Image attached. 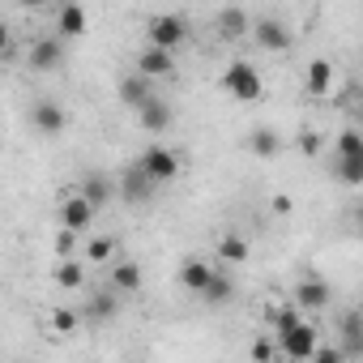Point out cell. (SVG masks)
<instances>
[{
  "mask_svg": "<svg viewBox=\"0 0 363 363\" xmlns=\"http://www.w3.org/2000/svg\"><path fill=\"white\" fill-rule=\"evenodd\" d=\"M145 48H158V52H175L179 43L189 39V22L179 18V13H154L145 22Z\"/></svg>",
  "mask_w": 363,
  "mask_h": 363,
  "instance_id": "6da1fadb",
  "label": "cell"
},
{
  "mask_svg": "<svg viewBox=\"0 0 363 363\" xmlns=\"http://www.w3.org/2000/svg\"><path fill=\"white\" fill-rule=\"evenodd\" d=\"M223 90H227L235 103H257V99L265 94V82H261V73H257L248 60H235V65L223 73Z\"/></svg>",
  "mask_w": 363,
  "mask_h": 363,
  "instance_id": "7a4b0ae2",
  "label": "cell"
},
{
  "mask_svg": "<svg viewBox=\"0 0 363 363\" xmlns=\"http://www.w3.org/2000/svg\"><path fill=\"white\" fill-rule=\"evenodd\" d=\"M274 346H278V354H282V359H291V363H308V359H312V350L320 346V333H316V325H312V320H299L295 329H286L282 337H274Z\"/></svg>",
  "mask_w": 363,
  "mask_h": 363,
  "instance_id": "3957f363",
  "label": "cell"
},
{
  "mask_svg": "<svg viewBox=\"0 0 363 363\" xmlns=\"http://www.w3.org/2000/svg\"><path fill=\"white\" fill-rule=\"evenodd\" d=\"M137 171L150 179L154 189H158V184H171V179L179 175V154H175L171 145H150V150L137 158Z\"/></svg>",
  "mask_w": 363,
  "mask_h": 363,
  "instance_id": "277c9868",
  "label": "cell"
},
{
  "mask_svg": "<svg viewBox=\"0 0 363 363\" xmlns=\"http://www.w3.org/2000/svg\"><path fill=\"white\" fill-rule=\"evenodd\" d=\"M248 30H252V39H257V48H261V52H286V48L295 43L291 26H286L282 18H257Z\"/></svg>",
  "mask_w": 363,
  "mask_h": 363,
  "instance_id": "5b68a950",
  "label": "cell"
},
{
  "mask_svg": "<svg viewBox=\"0 0 363 363\" xmlns=\"http://www.w3.org/2000/svg\"><path fill=\"white\" fill-rule=\"evenodd\" d=\"M30 124H35L43 137H60L65 124H69V111H65L56 99H39V103L30 107Z\"/></svg>",
  "mask_w": 363,
  "mask_h": 363,
  "instance_id": "8992f818",
  "label": "cell"
},
{
  "mask_svg": "<svg viewBox=\"0 0 363 363\" xmlns=\"http://www.w3.org/2000/svg\"><path fill=\"white\" fill-rule=\"evenodd\" d=\"M329 299H333V291H329L325 278H303V282L295 286V299H291V303H295L299 312H325Z\"/></svg>",
  "mask_w": 363,
  "mask_h": 363,
  "instance_id": "52a82bcc",
  "label": "cell"
},
{
  "mask_svg": "<svg viewBox=\"0 0 363 363\" xmlns=\"http://www.w3.org/2000/svg\"><path fill=\"white\" fill-rule=\"evenodd\" d=\"M77 197L99 214L103 206H111V197H116V184H111V179L103 175V171H90L86 179H82V189H77Z\"/></svg>",
  "mask_w": 363,
  "mask_h": 363,
  "instance_id": "ba28073f",
  "label": "cell"
},
{
  "mask_svg": "<svg viewBox=\"0 0 363 363\" xmlns=\"http://www.w3.org/2000/svg\"><path fill=\"white\" fill-rule=\"evenodd\" d=\"M60 65H65V43H60L56 35L35 39V48H30V69H35V73H52V69H60Z\"/></svg>",
  "mask_w": 363,
  "mask_h": 363,
  "instance_id": "9c48e42d",
  "label": "cell"
},
{
  "mask_svg": "<svg viewBox=\"0 0 363 363\" xmlns=\"http://www.w3.org/2000/svg\"><path fill=\"white\" fill-rule=\"evenodd\" d=\"M116 94H120V103H124L128 111H141V107L154 99V82H145L141 73H124L120 86H116Z\"/></svg>",
  "mask_w": 363,
  "mask_h": 363,
  "instance_id": "30bf717a",
  "label": "cell"
},
{
  "mask_svg": "<svg viewBox=\"0 0 363 363\" xmlns=\"http://www.w3.org/2000/svg\"><path fill=\"white\" fill-rule=\"evenodd\" d=\"M124 308V299L111 291V286H103V291H90V299H86V308H82V316L86 320H94V325H103V320H116V312Z\"/></svg>",
  "mask_w": 363,
  "mask_h": 363,
  "instance_id": "8fae6325",
  "label": "cell"
},
{
  "mask_svg": "<svg viewBox=\"0 0 363 363\" xmlns=\"http://www.w3.org/2000/svg\"><path fill=\"white\" fill-rule=\"evenodd\" d=\"M120 197H124V206H145L150 197H154V184L137 171V162L133 167H124V175H120V189H116Z\"/></svg>",
  "mask_w": 363,
  "mask_h": 363,
  "instance_id": "7c38bea8",
  "label": "cell"
},
{
  "mask_svg": "<svg viewBox=\"0 0 363 363\" xmlns=\"http://www.w3.org/2000/svg\"><path fill=\"white\" fill-rule=\"evenodd\" d=\"M90 223H94V210L73 193V197H65L60 201V231H73V235H82V231H90Z\"/></svg>",
  "mask_w": 363,
  "mask_h": 363,
  "instance_id": "4fadbf2b",
  "label": "cell"
},
{
  "mask_svg": "<svg viewBox=\"0 0 363 363\" xmlns=\"http://www.w3.org/2000/svg\"><path fill=\"white\" fill-rule=\"evenodd\" d=\"M133 73H141L145 82L171 77V73H175V56H171V52H158V48H145V52L137 56V69H133Z\"/></svg>",
  "mask_w": 363,
  "mask_h": 363,
  "instance_id": "5bb4252c",
  "label": "cell"
},
{
  "mask_svg": "<svg viewBox=\"0 0 363 363\" xmlns=\"http://www.w3.org/2000/svg\"><path fill=\"white\" fill-rule=\"evenodd\" d=\"M137 120H141V128H145V133H158V137H162V133L171 128L175 111H171V103H167V99H158V94H154V99L137 111Z\"/></svg>",
  "mask_w": 363,
  "mask_h": 363,
  "instance_id": "9a60e30c",
  "label": "cell"
},
{
  "mask_svg": "<svg viewBox=\"0 0 363 363\" xmlns=\"http://www.w3.org/2000/svg\"><path fill=\"white\" fill-rule=\"evenodd\" d=\"M141 282H145V274H141L137 261H116V265H111L107 286H111L116 295H133V291H141Z\"/></svg>",
  "mask_w": 363,
  "mask_h": 363,
  "instance_id": "2e32d148",
  "label": "cell"
},
{
  "mask_svg": "<svg viewBox=\"0 0 363 363\" xmlns=\"http://www.w3.org/2000/svg\"><path fill=\"white\" fill-rule=\"evenodd\" d=\"M77 35H86V9L82 5H60L56 9V39L65 43V39H77Z\"/></svg>",
  "mask_w": 363,
  "mask_h": 363,
  "instance_id": "e0dca14e",
  "label": "cell"
},
{
  "mask_svg": "<svg viewBox=\"0 0 363 363\" xmlns=\"http://www.w3.org/2000/svg\"><path fill=\"white\" fill-rule=\"evenodd\" d=\"M201 299H206L210 308H223V303H231V299H235V282H231V274L214 265V274H210V282H206Z\"/></svg>",
  "mask_w": 363,
  "mask_h": 363,
  "instance_id": "ac0fdd59",
  "label": "cell"
},
{
  "mask_svg": "<svg viewBox=\"0 0 363 363\" xmlns=\"http://www.w3.org/2000/svg\"><path fill=\"white\" fill-rule=\"evenodd\" d=\"M52 278H56V286H60V291H82V286H86V261H82V257L56 261Z\"/></svg>",
  "mask_w": 363,
  "mask_h": 363,
  "instance_id": "d6986e66",
  "label": "cell"
},
{
  "mask_svg": "<svg viewBox=\"0 0 363 363\" xmlns=\"http://www.w3.org/2000/svg\"><path fill=\"white\" fill-rule=\"evenodd\" d=\"M210 274H214V265L210 261H184V265H179V286H184V291H193V295H201L206 291V282H210Z\"/></svg>",
  "mask_w": 363,
  "mask_h": 363,
  "instance_id": "ffe728a7",
  "label": "cell"
},
{
  "mask_svg": "<svg viewBox=\"0 0 363 363\" xmlns=\"http://www.w3.org/2000/svg\"><path fill=\"white\" fill-rule=\"evenodd\" d=\"M303 86H308V94H312V99H325V94L333 90V65L316 56V60L308 65V82H303Z\"/></svg>",
  "mask_w": 363,
  "mask_h": 363,
  "instance_id": "44dd1931",
  "label": "cell"
},
{
  "mask_svg": "<svg viewBox=\"0 0 363 363\" xmlns=\"http://www.w3.org/2000/svg\"><path fill=\"white\" fill-rule=\"evenodd\" d=\"M346 359H359L363 354V320H359V312H346V320H342V346H337Z\"/></svg>",
  "mask_w": 363,
  "mask_h": 363,
  "instance_id": "7402d4cb",
  "label": "cell"
},
{
  "mask_svg": "<svg viewBox=\"0 0 363 363\" xmlns=\"http://www.w3.org/2000/svg\"><path fill=\"white\" fill-rule=\"evenodd\" d=\"M248 150H252L257 158H274V154L282 150V137H278V128H269V124L252 128V133H248Z\"/></svg>",
  "mask_w": 363,
  "mask_h": 363,
  "instance_id": "603a6c76",
  "label": "cell"
},
{
  "mask_svg": "<svg viewBox=\"0 0 363 363\" xmlns=\"http://www.w3.org/2000/svg\"><path fill=\"white\" fill-rule=\"evenodd\" d=\"M111 257H116V235H94V240H86V252H82L86 269H90V265H107Z\"/></svg>",
  "mask_w": 363,
  "mask_h": 363,
  "instance_id": "cb8c5ba5",
  "label": "cell"
},
{
  "mask_svg": "<svg viewBox=\"0 0 363 363\" xmlns=\"http://www.w3.org/2000/svg\"><path fill=\"white\" fill-rule=\"evenodd\" d=\"M248 26H252V18H248L244 9H223V13H218V35H223V39H240Z\"/></svg>",
  "mask_w": 363,
  "mask_h": 363,
  "instance_id": "d4e9b609",
  "label": "cell"
},
{
  "mask_svg": "<svg viewBox=\"0 0 363 363\" xmlns=\"http://www.w3.org/2000/svg\"><path fill=\"white\" fill-rule=\"evenodd\" d=\"M218 257H223L227 265H244V261H248V240H244V235H223V240H218Z\"/></svg>",
  "mask_w": 363,
  "mask_h": 363,
  "instance_id": "484cf974",
  "label": "cell"
},
{
  "mask_svg": "<svg viewBox=\"0 0 363 363\" xmlns=\"http://www.w3.org/2000/svg\"><path fill=\"white\" fill-rule=\"evenodd\" d=\"M337 158H363V133L359 128H342L337 133Z\"/></svg>",
  "mask_w": 363,
  "mask_h": 363,
  "instance_id": "4316f807",
  "label": "cell"
},
{
  "mask_svg": "<svg viewBox=\"0 0 363 363\" xmlns=\"http://www.w3.org/2000/svg\"><path fill=\"white\" fill-rule=\"evenodd\" d=\"M333 171H337L342 184H350V189H359V184H363V158H337V162H333Z\"/></svg>",
  "mask_w": 363,
  "mask_h": 363,
  "instance_id": "83f0119b",
  "label": "cell"
},
{
  "mask_svg": "<svg viewBox=\"0 0 363 363\" xmlns=\"http://www.w3.org/2000/svg\"><path fill=\"white\" fill-rule=\"evenodd\" d=\"M299 320H303V312H299L295 303H282V308L274 312V337H282V333H286V329H295Z\"/></svg>",
  "mask_w": 363,
  "mask_h": 363,
  "instance_id": "f1b7e54d",
  "label": "cell"
},
{
  "mask_svg": "<svg viewBox=\"0 0 363 363\" xmlns=\"http://www.w3.org/2000/svg\"><path fill=\"white\" fill-rule=\"evenodd\" d=\"M274 359H278L274 337H257V342L248 346V363H274Z\"/></svg>",
  "mask_w": 363,
  "mask_h": 363,
  "instance_id": "f546056e",
  "label": "cell"
},
{
  "mask_svg": "<svg viewBox=\"0 0 363 363\" xmlns=\"http://www.w3.org/2000/svg\"><path fill=\"white\" fill-rule=\"evenodd\" d=\"M77 325H82V312H73V308H56L52 312V329L56 333H73Z\"/></svg>",
  "mask_w": 363,
  "mask_h": 363,
  "instance_id": "4dcf8cb0",
  "label": "cell"
},
{
  "mask_svg": "<svg viewBox=\"0 0 363 363\" xmlns=\"http://www.w3.org/2000/svg\"><path fill=\"white\" fill-rule=\"evenodd\" d=\"M308 363H346V354L337 350V346H329V342H320L316 350H312V359Z\"/></svg>",
  "mask_w": 363,
  "mask_h": 363,
  "instance_id": "1f68e13d",
  "label": "cell"
},
{
  "mask_svg": "<svg viewBox=\"0 0 363 363\" xmlns=\"http://www.w3.org/2000/svg\"><path fill=\"white\" fill-rule=\"evenodd\" d=\"M73 252H77V235L73 231H60L56 235V261H69Z\"/></svg>",
  "mask_w": 363,
  "mask_h": 363,
  "instance_id": "d6a6232c",
  "label": "cell"
},
{
  "mask_svg": "<svg viewBox=\"0 0 363 363\" xmlns=\"http://www.w3.org/2000/svg\"><path fill=\"white\" fill-rule=\"evenodd\" d=\"M320 145H325V141H320L316 128H303V133H299V150H303V154H320Z\"/></svg>",
  "mask_w": 363,
  "mask_h": 363,
  "instance_id": "836d02e7",
  "label": "cell"
},
{
  "mask_svg": "<svg viewBox=\"0 0 363 363\" xmlns=\"http://www.w3.org/2000/svg\"><path fill=\"white\" fill-rule=\"evenodd\" d=\"M9 43H13V30H9V22H0V56L9 52Z\"/></svg>",
  "mask_w": 363,
  "mask_h": 363,
  "instance_id": "e575fe53",
  "label": "cell"
},
{
  "mask_svg": "<svg viewBox=\"0 0 363 363\" xmlns=\"http://www.w3.org/2000/svg\"><path fill=\"white\" fill-rule=\"evenodd\" d=\"M274 214H291V197H286V193L274 197Z\"/></svg>",
  "mask_w": 363,
  "mask_h": 363,
  "instance_id": "d590c367",
  "label": "cell"
},
{
  "mask_svg": "<svg viewBox=\"0 0 363 363\" xmlns=\"http://www.w3.org/2000/svg\"><path fill=\"white\" fill-rule=\"evenodd\" d=\"M282 363H291V359H282Z\"/></svg>",
  "mask_w": 363,
  "mask_h": 363,
  "instance_id": "8d00e7d4",
  "label": "cell"
}]
</instances>
